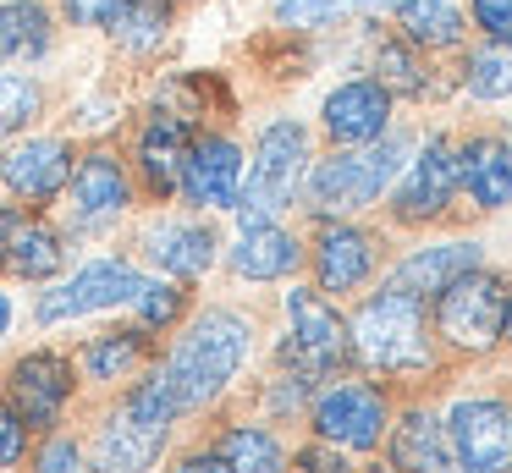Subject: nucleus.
Here are the masks:
<instances>
[{"instance_id": "nucleus-1", "label": "nucleus", "mask_w": 512, "mask_h": 473, "mask_svg": "<svg viewBox=\"0 0 512 473\" xmlns=\"http://www.w3.org/2000/svg\"><path fill=\"white\" fill-rule=\"evenodd\" d=\"M248 352H254V325H248L243 314H232V308H204V314L177 336V347L160 363V374H166V385H171L182 413H193V407L215 402V396L237 380Z\"/></svg>"}, {"instance_id": "nucleus-5", "label": "nucleus", "mask_w": 512, "mask_h": 473, "mask_svg": "<svg viewBox=\"0 0 512 473\" xmlns=\"http://www.w3.org/2000/svg\"><path fill=\"white\" fill-rule=\"evenodd\" d=\"M507 281L496 270H463L446 292H435V330L463 352H485L501 341V314H507Z\"/></svg>"}, {"instance_id": "nucleus-19", "label": "nucleus", "mask_w": 512, "mask_h": 473, "mask_svg": "<svg viewBox=\"0 0 512 473\" xmlns=\"http://www.w3.org/2000/svg\"><path fill=\"white\" fill-rule=\"evenodd\" d=\"M160 446H166V429L138 424L127 407H116V413L105 418L100 440H94V468L100 473H149L160 457Z\"/></svg>"}, {"instance_id": "nucleus-35", "label": "nucleus", "mask_w": 512, "mask_h": 473, "mask_svg": "<svg viewBox=\"0 0 512 473\" xmlns=\"http://www.w3.org/2000/svg\"><path fill=\"white\" fill-rule=\"evenodd\" d=\"M23 457H28V424L17 418L12 402H0V473L17 468Z\"/></svg>"}, {"instance_id": "nucleus-43", "label": "nucleus", "mask_w": 512, "mask_h": 473, "mask_svg": "<svg viewBox=\"0 0 512 473\" xmlns=\"http://www.w3.org/2000/svg\"><path fill=\"white\" fill-rule=\"evenodd\" d=\"M358 6H397V0H358Z\"/></svg>"}, {"instance_id": "nucleus-42", "label": "nucleus", "mask_w": 512, "mask_h": 473, "mask_svg": "<svg viewBox=\"0 0 512 473\" xmlns=\"http://www.w3.org/2000/svg\"><path fill=\"white\" fill-rule=\"evenodd\" d=\"M501 341L512 347V297H507V314H501Z\"/></svg>"}, {"instance_id": "nucleus-25", "label": "nucleus", "mask_w": 512, "mask_h": 473, "mask_svg": "<svg viewBox=\"0 0 512 473\" xmlns=\"http://www.w3.org/2000/svg\"><path fill=\"white\" fill-rule=\"evenodd\" d=\"M397 17H402V39L413 50H452L468 28L457 0H397Z\"/></svg>"}, {"instance_id": "nucleus-6", "label": "nucleus", "mask_w": 512, "mask_h": 473, "mask_svg": "<svg viewBox=\"0 0 512 473\" xmlns=\"http://www.w3.org/2000/svg\"><path fill=\"white\" fill-rule=\"evenodd\" d=\"M353 358V336L347 319L325 303V292L292 286L287 292V341H281V363H292V374H331Z\"/></svg>"}, {"instance_id": "nucleus-4", "label": "nucleus", "mask_w": 512, "mask_h": 473, "mask_svg": "<svg viewBox=\"0 0 512 473\" xmlns=\"http://www.w3.org/2000/svg\"><path fill=\"white\" fill-rule=\"evenodd\" d=\"M353 336V352L369 363V369H391V374H408L430 363V325H424V303L408 292H380L369 297L364 308L353 314L347 325Z\"/></svg>"}, {"instance_id": "nucleus-36", "label": "nucleus", "mask_w": 512, "mask_h": 473, "mask_svg": "<svg viewBox=\"0 0 512 473\" xmlns=\"http://www.w3.org/2000/svg\"><path fill=\"white\" fill-rule=\"evenodd\" d=\"M468 6L490 44H512V0H468Z\"/></svg>"}, {"instance_id": "nucleus-7", "label": "nucleus", "mask_w": 512, "mask_h": 473, "mask_svg": "<svg viewBox=\"0 0 512 473\" xmlns=\"http://www.w3.org/2000/svg\"><path fill=\"white\" fill-rule=\"evenodd\" d=\"M446 451L468 473H512V413L496 396H463L446 413Z\"/></svg>"}, {"instance_id": "nucleus-8", "label": "nucleus", "mask_w": 512, "mask_h": 473, "mask_svg": "<svg viewBox=\"0 0 512 473\" xmlns=\"http://www.w3.org/2000/svg\"><path fill=\"white\" fill-rule=\"evenodd\" d=\"M138 286H144V275L127 259H94L72 281H61L56 292L39 297V325H61V319H83V314H100V308L133 303Z\"/></svg>"}, {"instance_id": "nucleus-33", "label": "nucleus", "mask_w": 512, "mask_h": 473, "mask_svg": "<svg viewBox=\"0 0 512 473\" xmlns=\"http://www.w3.org/2000/svg\"><path fill=\"white\" fill-rule=\"evenodd\" d=\"M182 303H188V292H182V286H171V281H144V286H138V297H133L144 330L177 325V319H182Z\"/></svg>"}, {"instance_id": "nucleus-9", "label": "nucleus", "mask_w": 512, "mask_h": 473, "mask_svg": "<svg viewBox=\"0 0 512 473\" xmlns=\"http://www.w3.org/2000/svg\"><path fill=\"white\" fill-rule=\"evenodd\" d=\"M452 193H457V143L446 138V132H435L419 149V160L408 165V176H402L397 198H391V215H397L402 226H419V220L446 215Z\"/></svg>"}, {"instance_id": "nucleus-26", "label": "nucleus", "mask_w": 512, "mask_h": 473, "mask_svg": "<svg viewBox=\"0 0 512 473\" xmlns=\"http://www.w3.org/2000/svg\"><path fill=\"white\" fill-rule=\"evenodd\" d=\"M446 429H441V418H430V413H408L397 424V435H391V462H397L402 473H435V468H446Z\"/></svg>"}, {"instance_id": "nucleus-28", "label": "nucleus", "mask_w": 512, "mask_h": 473, "mask_svg": "<svg viewBox=\"0 0 512 473\" xmlns=\"http://www.w3.org/2000/svg\"><path fill=\"white\" fill-rule=\"evenodd\" d=\"M221 462L232 473H281V468H287L276 435H270V429H259V424L226 429V435H221Z\"/></svg>"}, {"instance_id": "nucleus-24", "label": "nucleus", "mask_w": 512, "mask_h": 473, "mask_svg": "<svg viewBox=\"0 0 512 473\" xmlns=\"http://www.w3.org/2000/svg\"><path fill=\"white\" fill-rule=\"evenodd\" d=\"M56 39V22L39 0H6L0 6V61H39Z\"/></svg>"}, {"instance_id": "nucleus-41", "label": "nucleus", "mask_w": 512, "mask_h": 473, "mask_svg": "<svg viewBox=\"0 0 512 473\" xmlns=\"http://www.w3.org/2000/svg\"><path fill=\"white\" fill-rule=\"evenodd\" d=\"M6 330H12V297L0 292V336H6Z\"/></svg>"}, {"instance_id": "nucleus-11", "label": "nucleus", "mask_w": 512, "mask_h": 473, "mask_svg": "<svg viewBox=\"0 0 512 473\" xmlns=\"http://www.w3.org/2000/svg\"><path fill=\"white\" fill-rule=\"evenodd\" d=\"M67 264V242L56 226L28 215L23 204H0V270L23 281H50Z\"/></svg>"}, {"instance_id": "nucleus-37", "label": "nucleus", "mask_w": 512, "mask_h": 473, "mask_svg": "<svg viewBox=\"0 0 512 473\" xmlns=\"http://www.w3.org/2000/svg\"><path fill=\"white\" fill-rule=\"evenodd\" d=\"M61 6H67V17L78 22V28H105L111 33V22L122 17L127 0H61Z\"/></svg>"}, {"instance_id": "nucleus-21", "label": "nucleus", "mask_w": 512, "mask_h": 473, "mask_svg": "<svg viewBox=\"0 0 512 473\" xmlns=\"http://www.w3.org/2000/svg\"><path fill=\"white\" fill-rule=\"evenodd\" d=\"M479 264V242H435V248H419L391 270V292H408V297H435L457 281L463 270Z\"/></svg>"}, {"instance_id": "nucleus-27", "label": "nucleus", "mask_w": 512, "mask_h": 473, "mask_svg": "<svg viewBox=\"0 0 512 473\" xmlns=\"http://www.w3.org/2000/svg\"><path fill=\"white\" fill-rule=\"evenodd\" d=\"M149 358V336L144 330H105L83 347V369L89 380H127L138 363Z\"/></svg>"}, {"instance_id": "nucleus-2", "label": "nucleus", "mask_w": 512, "mask_h": 473, "mask_svg": "<svg viewBox=\"0 0 512 473\" xmlns=\"http://www.w3.org/2000/svg\"><path fill=\"white\" fill-rule=\"evenodd\" d=\"M303 176H309V132L303 121H270L254 143V160L243 171V187H237L232 215L243 226H265L281 209L298 198Z\"/></svg>"}, {"instance_id": "nucleus-30", "label": "nucleus", "mask_w": 512, "mask_h": 473, "mask_svg": "<svg viewBox=\"0 0 512 473\" xmlns=\"http://www.w3.org/2000/svg\"><path fill=\"white\" fill-rule=\"evenodd\" d=\"M375 83L386 88V94H402V99H419L424 94V72H419V55H413L408 39H386L375 50Z\"/></svg>"}, {"instance_id": "nucleus-12", "label": "nucleus", "mask_w": 512, "mask_h": 473, "mask_svg": "<svg viewBox=\"0 0 512 473\" xmlns=\"http://www.w3.org/2000/svg\"><path fill=\"white\" fill-rule=\"evenodd\" d=\"M72 176V143L67 138H28L12 143L6 160H0V182L6 193L23 198V204H50V198L67 193Z\"/></svg>"}, {"instance_id": "nucleus-31", "label": "nucleus", "mask_w": 512, "mask_h": 473, "mask_svg": "<svg viewBox=\"0 0 512 473\" xmlns=\"http://www.w3.org/2000/svg\"><path fill=\"white\" fill-rule=\"evenodd\" d=\"M463 83L474 99H507L512 94V44H485V50H474Z\"/></svg>"}, {"instance_id": "nucleus-45", "label": "nucleus", "mask_w": 512, "mask_h": 473, "mask_svg": "<svg viewBox=\"0 0 512 473\" xmlns=\"http://www.w3.org/2000/svg\"><path fill=\"white\" fill-rule=\"evenodd\" d=\"M507 149H512V143H507Z\"/></svg>"}, {"instance_id": "nucleus-34", "label": "nucleus", "mask_w": 512, "mask_h": 473, "mask_svg": "<svg viewBox=\"0 0 512 473\" xmlns=\"http://www.w3.org/2000/svg\"><path fill=\"white\" fill-rule=\"evenodd\" d=\"M347 6H358V0H281L276 17L292 22V28H314V22H331L336 11H347Z\"/></svg>"}, {"instance_id": "nucleus-23", "label": "nucleus", "mask_w": 512, "mask_h": 473, "mask_svg": "<svg viewBox=\"0 0 512 473\" xmlns=\"http://www.w3.org/2000/svg\"><path fill=\"white\" fill-rule=\"evenodd\" d=\"M298 264H303V242L292 237L287 226H276V220L243 226V237H237V248H232V270L243 275V281H281V275H292Z\"/></svg>"}, {"instance_id": "nucleus-16", "label": "nucleus", "mask_w": 512, "mask_h": 473, "mask_svg": "<svg viewBox=\"0 0 512 473\" xmlns=\"http://www.w3.org/2000/svg\"><path fill=\"white\" fill-rule=\"evenodd\" d=\"M67 193H72V226H105L133 204V182H127L122 160L111 149L83 154L67 176Z\"/></svg>"}, {"instance_id": "nucleus-44", "label": "nucleus", "mask_w": 512, "mask_h": 473, "mask_svg": "<svg viewBox=\"0 0 512 473\" xmlns=\"http://www.w3.org/2000/svg\"><path fill=\"white\" fill-rule=\"evenodd\" d=\"M435 473H446V468H435ZM457 473H468V468H457Z\"/></svg>"}, {"instance_id": "nucleus-18", "label": "nucleus", "mask_w": 512, "mask_h": 473, "mask_svg": "<svg viewBox=\"0 0 512 473\" xmlns=\"http://www.w3.org/2000/svg\"><path fill=\"white\" fill-rule=\"evenodd\" d=\"M215 231L204 226V220H160V226L144 231V253L149 264H160L166 275H177V281H193V275H204L215 264Z\"/></svg>"}, {"instance_id": "nucleus-14", "label": "nucleus", "mask_w": 512, "mask_h": 473, "mask_svg": "<svg viewBox=\"0 0 512 473\" xmlns=\"http://www.w3.org/2000/svg\"><path fill=\"white\" fill-rule=\"evenodd\" d=\"M72 402V363L61 352H28L12 363V407L28 429H50Z\"/></svg>"}, {"instance_id": "nucleus-22", "label": "nucleus", "mask_w": 512, "mask_h": 473, "mask_svg": "<svg viewBox=\"0 0 512 473\" xmlns=\"http://www.w3.org/2000/svg\"><path fill=\"white\" fill-rule=\"evenodd\" d=\"M182 154H188L182 116H171V110L149 116V127L138 132V176H144V187L155 198H171L182 187Z\"/></svg>"}, {"instance_id": "nucleus-17", "label": "nucleus", "mask_w": 512, "mask_h": 473, "mask_svg": "<svg viewBox=\"0 0 512 473\" xmlns=\"http://www.w3.org/2000/svg\"><path fill=\"white\" fill-rule=\"evenodd\" d=\"M314 275H320V292H353L375 275V237L347 220L320 231L314 242Z\"/></svg>"}, {"instance_id": "nucleus-13", "label": "nucleus", "mask_w": 512, "mask_h": 473, "mask_svg": "<svg viewBox=\"0 0 512 473\" xmlns=\"http://www.w3.org/2000/svg\"><path fill=\"white\" fill-rule=\"evenodd\" d=\"M237 187H243V149H237L226 132L188 138V154H182V193L204 209H232Z\"/></svg>"}, {"instance_id": "nucleus-38", "label": "nucleus", "mask_w": 512, "mask_h": 473, "mask_svg": "<svg viewBox=\"0 0 512 473\" xmlns=\"http://www.w3.org/2000/svg\"><path fill=\"white\" fill-rule=\"evenodd\" d=\"M39 473H89V468H83V451L72 440H50L45 457H39Z\"/></svg>"}, {"instance_id": "nucleus-29", "label": "nucleus", "mask_w": 512, "mask_h": 473, "mask_svg": "<svg viewBox=\"0 0 512 473\" xmlns=\"http://www.w3.org/2000/svg\"><path fill=\"white\" fill-rule=\"evenodd\" d=\"M166 28H171L166 0H127L122 17L111 22V39L122 44V50H133V55H149L160 39H166Z\"/></svg>"}, {"instance_id": "nucleus-32", "label": "nucleus", "mask_w": 512, "mask_h": 473, "mask_svg": "<svg viewBox=\"0 0 512 473\" xmlns=\"http://www.w3.org/2000/svg\"><path fill=\"white\" fill-rule=\"evenodd\" d=\"M45 110V88L34 83V77L23 72H6L0 77V138H12V132H23L28 121Z\"/></svg>"}, {"instance_id": "nucleus-3", "label": "nucleus", "mask_w": 512, "mask_h": 473, "mask_svg": "<svg viewBox=\"0 0 512 473\" xmlns=\"http://www.w3.org/2000/svg\"><path fill=\"white\" fill-rule=\"evenodd\" d=\"M402 154H408L402 138H375V143H358V149H336L331 160H320L303 176L309 209L314 215H358V209H369L397 182Z\"/></svg>"}, {"instance_id": "nucleus-40", "label": "nucleus", "mask_w": 512, "mask_h": 473, "mask_svg": "<svg viewBox=\"0 0 512 473\" xmlns=\"http://www.w3.org/2000/svg\"><path fill=\"white\" fill-rule=\"evenodd\" d=\"M177 473H232V468L221 462V451H199V457H182Z\"/></svg>"}, {"instance_id": "nucleus-20", "label": "nucleus", "mask_w": 512, "mask_h": 473, "mask_svg": "<svg viewBox=\"0 0 512 473\" xmlns=\"http://www.w3.org/2000/svg\"><path fill=\"white\" fill-rule=\"evenodd\" d=\"M457 187H468L479 209L512 204V149L507 138H468L457 143Z\"/></svg>"}, {"instance_id": "nucleus-15", "label": "nucleus", "mask_w": 512, "mask_h": 473, "mask_svg": "<svg viewBox=\"0 0 512 473\" xmlns=\"http://www.w3.org/2000/svg\"><path fill=\"white\" fill-rule=\"evenodd\" d=\"M320 121L342 149L375 143V138H386V127H391V94L375 83V77H353V83H342V88L325 94Z\"/></svg>"}, {"instance_id": "nucleus-10", "label": "nucleus", "mask_w": 512, "mask_h": 473, "mask_svg": "<svg viewBox=\"0 0 512 473\" xmlns=\"http://www.w3.org/2000/svg\"><path fill=\"white\" fill-rule=\"evenodd\" d=\"M314 429H320V440H331V446L369 451L386 435V402H380L375 385H358V380L331 385V391L314 402Z\"/></svg>"}, {"instance_id": "nucleus-39", "label": "nucleus", "mask_w": 512, "mask_h": 473, "mask_svg": "<svg viewBox=\"0 0 512 473\" xmlns=\"http://www.w3.org/2000/svg\"><path fill=\"white\" fill-rule=\"evenodd\" d=\"M298 462H303V473H347L342 451H331V440H325V446H309Z\"/></svg>"}]
</instances>
